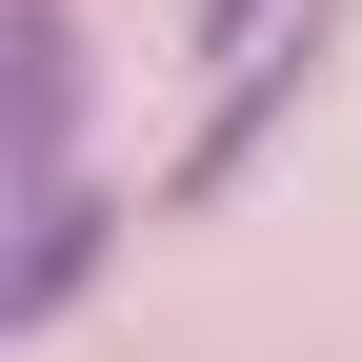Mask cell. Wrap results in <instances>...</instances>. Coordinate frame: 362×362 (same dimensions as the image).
Instances as JSON below:
<instances>
[{
    "label": "cell",
    "mask_w": 362,
    "mask_h": 362,
    "mask_svg": "<svg viewBox=\"0 0 362 362\" xmlns=\"http://www.w3.org/2000/svg\"><path fill=\"white\" fill-rule=\"evenodd\" d=\"M81 181V21L61 0H0V202Z\"/></svg>",
    "instance_id": "obj_1"
},
{
    "label": "cell",
    "mask_w": 362,
    "mask_h": 362,
    "mask_svg": "<svg viewBox=\"0 0 362 362\" xmlns=\"http://www.w3.org/2000/svg\"><path fill=\"white\" fill-rule=\"evenodd\" d=\"M322 40H342V0H302V21H262V40H242V81H221V101H202V141L161 161V221H181V202H221V181L262 161V121H282L302 81H322Z\"/></svg>",
    "instance_id": "obj_2"
},
{
    "label": "cell",
    "mask_w": 362,
    "mask_h": 362,
    "mask_svg": "<svg viewBox=\"0 0 362 362\" xmlns=\"http://www.w3.org/2000/svg\"><path fill=\"white\" fill-rule=\"evenodd\" d=\"M101 262H121V202H101V181H40V202H21V242H0V322H61Z\"/></svg>",
    "instance_id": "obj_3"
},
{
    "label": "cell",
    "mask_w": 362,
    "mask_h": 362,
    "mask_svg": "<svg viewBox=\"0 0 362 362\" xmlns=\"http://www.w3.org/2000/svg\"><path fill=\"white\" fill-rule=\"evenodd\" d=\"M262 21H282V0H202V61H242V40H262Z\"/></svg>",
    "instance_id": "obj_4"
}]
</instances>
